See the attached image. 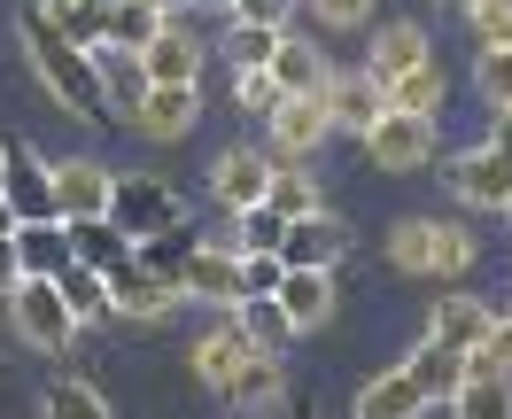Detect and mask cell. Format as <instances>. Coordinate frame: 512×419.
<instances>
[{
	"label": "cell",
	"instance_id": "b9f144b4",
	"mask_svg": "<svg viewBox=\"0 0 512 419\" xmlns=\"http://www.w3.org/2000/svg\"><path fill=\"white\" fill-rule=\"evenodd\" d=\"M466 373H512V319L489 326V342H481L474 357H466Z\"/></svg>",
	"mask_w": 512,
	"mask_h": 419
},
{
	"label": "cell",
	"instance_id": "e0dca14e",
	"mask_svg": "<svg viewBox=\"0 0 512 419\" xmlns=\"http://www.w3.org/2000/svg\"><path fill=\"white\" fill-rule=\"evenodd\" d=\"M489 326H497V311H489L481 295H466V288L435 295V311H427V334H435V342H450V350H466V357L489 342Z\"/></svg>",
	"mask_w": 512,
	"mask_h": 419
},
{
	"label": "cell",
	"instance_id": "f5cc1de1",
	"mask_svg": "<svg viewBox=\"0 0 512 419\" xmlns=\"http://www.w3.org/2000/svg\"><path fill=\"white\" fill-rule=\"evenodd\" d=\"M505 218H512V202H505Z\"/></svg>",
	"mask_w": 512,
	"mask_h": 419
},
{
	"label": "cell",
	"instance_id": "f907efd6",
	"mask_svg": "<svg viewBox=\"0 0 512 419\" xmlns=\"http://www.w3.org/2000/svg\"><path fill=\"white\" fill-rule=\"evenodd\" d=\"M443 8H474V0H443Z\"/></svg>",
	"mask_w": 512,
	"mask_h": 419
},
{
	"label": "cell",
	"instance_id": "ffe728a7",
	"mask_svg": "<svg viewBox=\"0 0 512 419\" xmlns=\"http://www.w3.org/2000/svg\"><path fill=\"white\" fill-rule=\"evenodd\" d=\"M16 272H39V280H63L70 264V226L63 218H16Z\"/></svg>",
	"mask_w": 512,
	"mask_h": 419
},
{
	"label": "cell",
	"instance_id": "f1b7e54d",
	"mask_svg": "<svg viewBox=\"0 0 512 419\" xmlns=\"http://www.w3.org/2000/svg\"><path fill=\"white\" fill-rule=\"evenodd\" d=\"M63 303H70V319L78 326H101V319H117L109 311V272H94V264H63Z\"/></svg>",
	"mask_w": 512,
	"mask_h": 419
},
{
	"label": "cell",
	"instance_id": "9c48e42d",
	"mask_svg": "<svg viewBox=\"0 0 512 419\" xmlns=\"http://www.w3.org/2000/svg\"><path fill=\"white\" fill-rule=\"evenodd\" d=\"M357 233L334 218V210H311V218H288V233H280V264H295V272H334V264L350 257Z\"/></svg>",
	"mask_w": 512,
	"mask_h": 419
},
{
	"label": "cell",
	"instance_id": "1f68e13d",
	"mask_svg": "<svg viewBox=\"0 0 512 419\" xmlns=\"http://www.w3.org/2000/svg\"><path fill=\"white\" fill-rule=\"evenodd\" d=\"M388 109H412V117H443V70L419 63L404 78H388Z\"/></svg>",
	"mask_w": 512,
	"mask_h": 419
},
{
	"label": "cell",
	"instance_id": "f546056e",
	"mask_svg": "<svg viewBox=\"0 0 512 419\" xmlns=\"http://www.w3.org/2000/svg\"><path fill=\"white\" fill-rule=\"evenodd\" d=\"M163 24H171V16H163L156 0H117V8H109V47L140 55V47H148V39H156Z\"/></svg>",
	"mask_w": 512,
	"mask_h": 419
},
{
	"label": "cell",
	"instance_id": "c3c4849f",
	"mask_svg": "<svg viewBox=\"0 0 512 419\" xmlns=\"http://www.w3.org/2000/svg\"><path fill=\"white\" fill-rule=\"evenodd\" d=\"M0 233H16V210H8V202H0Z\"/></svg>",
	"mask_w": 512,
	"mask_h": 419
},
{
	"label": "cell",
	"instance_id": "4dcf8cb0",
	"mask_svg": "<svg viewBox=\"0 0 512 419\" xmlns=\"http://www.w3.org/2000/svg\"><path fill=\"white\" fill-rule=\"evenodd\" d=\"M280 24H241L233 16V32H225V63L233 70H272V55H280Z\"/></svg>",
	"mask_w": 512,
	"mask_h": 419
},
{
	"label": "cell",
	"instance_id": "5b68a950",
	"mask_svg": "<svg viewBox=\"0 0 512 419\" xmlns=\"http://www.w3.org/2000/svg\"><path fill=\"white\" fill-rule=\"evenodd\" d=\"M179 295H187V303L241 311V303H249V288H241V249H225V241H194L187 264H179Z\"/></svg>",
	"mask_w": 512,
	"mask_h": 419
},
{
	"label": "cell",
	"instance_id": "5bb4252c",
	"mask_svg": "<svg viewBox=\"0 0 512 419\" xmlns=\"http://www.w3.org/2000/svg\"><path fill=\"white\" fill-rule=\"evenodd\" d=\"M264 125H272V148H280V156H319L326 132H334V109H326V94H288Z\"/></svg>",
	"mask_w": 512,
	"mask_h": 419
},
{
	"label": "cell",
	"instance_id": "7c38bea8",
	"mask_svg": "<svg viewBox=\"0 0 512 419\" xmlns=\"http://www.w3.org/2000/svg\"><path fill=\"white\" fill-rule=\"evenodd\" d=\"M109 202H117V171L101 156L55 163V218H109Z\"/></svg>",
	"mask_w": 512,
	"mask_h": 419
},
{
	"label": "cell",
	"instance_id": "816d5d0a",
	"mask_svg": "<svg viewBox=\"0 0 512 419\" xmlns=\"http://www.w3.org/2000/svg\"><path fill=\"white\" fill-rule=\"evenodd\" d=\"M210 8H233V0H210Z\"/></svg>",
	"mask_w": 512,
	"mask_h": 419
},
{
	"label": "cell",
	"instance_id": "11a10c76",
	"mask_svg": "<svg viewBox=\"0 0 512 419\" xmlns=\"http://www.w3.org/2000/svg\"><path fill=\"white\" fill-rule=\"evenodd\" d=\"M0 171H8V163H0Z\"/></svg>",
	"mask_w": 512,
	"mask_h": 419
},
{
	"label": "cell",
	"instance_id": "4316f807",
	"mask_svg": "<svg viewBox=\"0 0 512 419\" xmlns=\"http://www.w3.org/2000/svg\"><path fill=\"white\" fill-rule=\"evenodd\" d=\"M450 419H512V373H466L450 388Z\"/></svg>",
	"mask_w": 512,
	"mask_h": 419
},
{
	"label": "cell",
	"instance_id": "4fadbf2b",
	"mask_svg": "<svg viewBox=\"0 0 512 419\" xmlns=\"http://www.w3.org/2000/svg\"><path fill=\"white\" fill-rule=\"evenodd\" d=\"M256 350H264V342H256V334H249V319L233 311V319H218V326H210V334H202V342L187 350V365H194V381H210V388L225 396V381H233V373H241V365H249Z\"/></svg>",
	"mask_w": 512,
	"mask_h": 419
},
{
	"label": "cell",
	"instance_id": "6da1fadb",
	"mask_svg": "<svg viewBox=\"0 0 512 419\" xmlns=\"http://www.w3.org/2000/svg\"><path fill=\"white\" fill-rule=\"evenodd\" d=\"M24 55H32L39 86L63 101L78 125H94V132H117V125H125V109H117V94H109V78H101V47L63 39L47 8H24Z\"/></svg>",
	"mask_w": 512,
	"mask_h": 419
},
{
	"label": "cell",
	"instance_id": "52a82bcc",
	"mask_svg": "<svg viewBox=\"0 0 512 419\" xmlns=\"http://www.w3.org/2000/svg\"><path fill=\"white\" fill-rule=\"evenodd\" d=\"M365 156H373V171H427L435 163V117L388 109L381 125L365 132Z\"/></svg>",
	"mask_w": 512,
	"mask_h": 419
},
{
	"label": "cell",
	"instance_id": "7dc6e473",
	"mask_svg": "<svg viewBox=\"0 0 512 419\" xmlns=\"http://www.w3.org/2000/svg\"><path fill=\"white\" fill-rule=\"evenodd\" d=\"M163 16H187V8H202V0H156Z\"/></svg>",
	"mask_w": 512,
	"mask_h": 419
},
{
	"label": "cell",
	"instance_id": "d4e9b609",
	"mask_svg": "<svg viewBox=\"0 0 512 419\" xmlns=\"http://www.w3.org/2000/svg\"><path fill=\"white\" fill-rule=\"evenodd\" d=\"M404 365H412V381L427 388V404H450V388L466 381V350H450V342H435V334H427Z\"/></svg>",
	"mask_w": 512,
	"mask_h": 419
},
{
	"label": "cell",
	"instance_id": "ab89813d",
	"mask_svg": "<svg viewBox=\"0 0 512 419\" xmlns=\"http://www.w3.org/2000/svg\"><path fill=\"white\" fill-rule=\"evenodd\" d=\"M233 101H241V109H256V117H272V109H280L272 70H233Z\"/></svg>",
	"mask_w": 512,
	"mask_h": 419
},
{
	"label": "cell",
	"instance_id": "836d02e7",
	"mask_svg": "<svg viewBox=\"0 0 512 419\" xmlns=\"http://www.w3.org/2000/svg\"><path fill=\"white\" fill-rule=\"evenodd\" d=\"M280 233H288V218L272 210V202H249V210H233V249L249 257V249H280Z\"/></svg>",
	"mask_w": 512,
	"mask_h": 419
},
{
	"label": "cell",
	"instance_id": "7a4b0ae2",
	"mask_svg": "<svg viewBox=\"0 0 512 419\" xmlns=\"http://www.w3.org/2000/svg\"><path fill=\"white\" fill-rule=\"evenodd\" d=\"M388 257H396V272H419V280H466L474 257H481V241L458 226V218H396Z\"/></svg>",
	"mask_w": 512,
	"mask_h": 419
},
{
	"label": "cell",
	"instance_id": "277c9868",
	"mask_svg": "<svg viewBox=\"0 0 512 419\" xmlns=\"http://www.w3.org/2000/svg\"><path fill=\"white\" fill-rule=\"evenodd\" d=\"M109 218L132 233V241H148V233H171L187 226V194L156 179V171H117V202H109Z\"/></svg>",
	"mask_w": 512,
	"mask_h": 419
},
{
	"label": "cell",
	"instance_id": "83f0119b",
	"mask_svg": "<svg viewBox=\"0 0 512 419\" xmlns=\"http://www.w3.org/2000/svg\"><path fill=\"white\" fill-rule=\"evenodd\" d=\"M39 419H109V396L94 381H78V373H55L39 388Z\"/></svg>",
	"mask_w": 512,
	"mask_h": 419
},
{
	"label": "cell",
	"instance_id": "30bf717a",
	"mask_svg": "<svg viewBox=\"0 0 512 419\" xmlns=\"http://www.w3.org/2000/svg\"><path fill=\"white\" fill-rule=\"evenodd\" d=\"M202 55H210V47L171 16V24L132 55V63H140V86H202Z\"/></svg>",
	"mask_w": 512,
	"mask_h": 419
},
{
	"label": "cell",
	"instance_id": "ac0fdd59",
	"mask_svg": "<svg viewBox=\"0 0 512 419\" xmlns=\"http://www.w3.org/2000/svg\"><path fill=\"white\" fill-rule=\"evenodd\" d=\"M272 171H280V163L264 156V148H225L218 171H210V194H218L225 210H249V202L272 194Z\"/></svg>",
	"mask_w": 512,
	"mask_h": 419
},
{
	"label": "cell",
	"instance_id": "8fae6325",
	"mask_svg": "<svg viewBox=\"0 0 512 419\" xmlns=\"http://www.w3.org/2000/svg\"><path fill=\"white\" fill-rule=\"evenodd\" d=\"M194 117H202V86H140L125 109V125L148 140H187Z\"/></svg>",
	"mask_w": 512,
	"mask_h": 419
},
{
	"label": "cell",
	"instance_id": "d6986e66",
	"mask_svg": "<svg viewBox=\"0 0 512 419\" xmlns=\"http://www.w3.org/2000/svg\"><path fill=\"white\" fill-rule=\"evenodd\" d=\"M350 419H427V388L412 381V365H388V373H373L357 388Z\"/></svg>",
	"mask_w": 512,
	"mask_h": 419
},
{
	"label": "cell",
	"instance_id": "3957f363",
	"mask_svg": "<svg viewBox=\"0 0 512 419\" xmlns=\"http://www.w3.org/2000/svg\"><path fill=\"white\" fill-rule=\"evenodd\" d=\"M8 319H16V334H24L32 350H47V357H63L70 342H78V319H70V303H63V280H39V272H16Z\"/></svg>",
	"mask_w": 512,
	"mask_h": 419
},
{
	"label": "cell",
	"instance_id": "e575fe53",
	"mask_svg": "<svg viewBox=\"0 0 512 419\" xmlns=\"http://www.w3.org/2000/svg\"><path fill=\"white\" fill-rule=\"evenodd\" d=\"M194 241H202V233H194V226L148 233V241H140V264H148V272H163V280H179V264H187V249H194Z\"/></svg>",
	"mask_w": 512,
	"mask_h": 419
},
{
	"label": "cell",
	"instance_id": "44dd1931",
	"mask_svg": "<svg viewBox=\"0 0 512 419\" xmlns=\"http://www.w3.org/2000/svg\"><path fill=\"white\" fill-rule=\"evenodd\" d=\"M280 319L295 326V334H319L326 319H334V272H295L288 264V280H280Z\"/></svg>",
	"mask_w": 512,
	"mask_h": 419
},
{
	"label": "cell",
	"instance_id": "2e32d148",
	"mask_svg": "<svg viewBox=\"0 0 512 419\" xmlns=\"http://www.w3.org/2000/svg\"><path fill=\"white\" fill-rule=\"evenodd\" d=\"M326 109H334V132H357V140H365V132L388 117V86L373 78V70H350V78L334 70V86H326Z\"/></svg>",
	"mask_w": 512,
	"mask_h": 419
},
{
	"label": "cell",
	"instance_id": "7bdbcfd3",
	"mask_svg": "<svg viewBox=\"0 0 512 419\" xmlns=\"http://www.w3.org/2000/svg\"><path fill=\"white\" fill-rule=\"evenodd\" d=\"M311 16H319L326 32H357V24L373 16V0H311Z\"/></svg>",
	"mask_w": 512,
	"mask_h": 419
},
{
	"label": "cell",
	"instance_id": "bcb514c9",
	"mask_svg": "<svg viewBox=\"0 0 512 419\" xmlns=\"http://www.w3.org/2000/svg\"><path fill=\"white\" fill-rule=\"evenodd\" d=\"M489 140H497V156L512 163V109H497V132H489Z\"/></svg>",
	"mask_w": 512,
	"mask_h": 419
},
{
	"label": "cell",
	"instance_id": "d590c367",
	"mask_svg": "<svg viewBox=\"0 0 512 419\" xmlns=\"http://www.w3.org/2000/svg\"><path fill=\"white\" fill-rule=\"evenodd\" d=\"M474 86H481V101H489V109H512V39H505V47H481Z\"/></svg>",
	"mask_w": 512,
	"mask_h": 419
},
{
	"label": "cell",
	"instance_id": "8992f818",
	"mask_svg": "<svg viewBox=\"0 0 512 419\" xmlns=\"http://www.w3.org/2000/svg\"><path fill=\"white\" fill-rule=\"evenodd\" d=\"M0 202L16 210V218H55V163L39 156L32 140H0Z\"/></svg>",
	"mask_w": 512,
	"mask_h": 419
},
{
	"label": "cell",
	"instance_id": "9a60e30c",
	"mask_svg": "<svg viewBox=\"0 0 512 419\" xmlns=\"http://www.w3.org/2000/svg\"><path fill=\"white\" fill-rule=\"evenodd\" d=\"M171 303H179V280H163V272H148L140 257L109 272V311H117V319H163Z\"/></svg>",
	"mask_w": 512,
	"mask_h": 419
},
{
	"label": "cell",
	"instance_id": "ba28073f",
	"mask_svg": "<svg viewBox=\"0 0 512 419\" xmlns=\"http://www.w3.org/2000/svg\"><path fill=\"white\" fill-rule=\"evenodd\" d=\"M443 179H450V194H458L466 210H505V202H512V163L497 156V140H481V148H466V156H450Z\"/></svg>",
	"mask_w": 512,
	"mask_h": 419
},
{
	"label": "cell",
	"instance_id": "60d3db41",
	"mask_svg": "<svg viewBox=\"0 0 512 419\" xmlns=\"http://www.w3.org/2000/svg\"><path fill=\"white\" fill-rule=\"evenodd\" d=\"M466 24L481 32V47H505V39H512V0H474Z\"/></svg>",
	"mask_w": 512,
	"mask_h": 419
},
{
	"label": "cell",
	"instance_id": "7402d4cb",
	"mask_svg": "<svg viewBox=\"0 0 512 419\" xmlns=\"http://www.w3.org/2000/svg\"><path fill=\"white\" fill-rule=\"evenodd\" d=\"M63 226H70V257L94 264V272H117V264L140 257V241H132L117 218H63Z\"/></svg>",
	"mask_w": 512,
	"mask_h": 419
},
{
	"label": "cell",
	"instance_id": "f35d334b",
	"mask_svg": "<svg viewBox=\"0 0 512 419\" xmlns=\"http://www.w3.org/2000/svg\"><path fill=\"white\" fill-rule=\"evenodd\" d=\"M241 319H249V334L264 342V350H280V342L295 334V326L280 319V303H272V295H256V303H241Z\"/></svg>",
	"mask_w": 512,
	"mask_h": 419
},
{
	"label": "cell",
	"instance_id": "ee69618b",
	"mask_svg": "<svg viewBox=\"0 0 512 419\" xmlns=\"http://www.w3.org/2000/svg\"><path fill=\"white\" fill-rule=\"evenodd\" d=\"M295 8H303V0H233L225 16H241V24H280V32H288Z\"/></svg>",
	"mask_w": 512,
	"mask_h": 419
},
{
	"label": "cell",
	"instance_id": "603a6c76",
	"mask_svg": "<svg viewBox=\"0 0 512 419\" xmlns=\"http://www.w3.org/2000/svg\"><path fill=\"white\" fill-rule=\"evenodd\" d=\"M225 404H241V412H280L288 404V365H280V350H256L233 381H225Z\"/></svg>",
	"mask_w": 512,
	"mask_h": 419
},
{
	"label": "cell",
	"instance_id": "cb8c5ba5",
	"mask_svg": "<svg viewBox=\"0 0 512 419\" xmlns=\"http://www.w3.org/2000/svg\"><path fill=\"white\" fill-rule=\"evenodd\" d=\"M272 86H280V101H288V94H326V86H334V63H326L319 47H303V39H280Z\"/></svg>",
	"mask_w": 512,
	"mask_h": 419
},
{
	"label": "cell",
	"instance_id": "9f6ffc18",
	"mask_svg": "<svg viewBox=\"0 0 512 419\" xmlns=\"http://www.w3.org/2000/svg\"><path fill=\"white\" fill-rule=\"evenodd\" d=\"M505 319H512V311H505Z\"/></svg>",
	"mask_w": 512,
	"mask_h": 419
},
{
	"label": "cell",
	"instance_id": "db71d44e",
	"mask_svg": "<svg viewBox=\"0 0 512 419\" xmlns=\"http://www.w3.org/2000/svg\"><path fill=\"white\" fill-rule=\"evenodd\" d=\"M295 419H311V412H295Z\"/></svg>",
	"mask_w": 512,
	"mask_h": 419
},
{
	"label": "cell",
	"instance_id": "d6a6232c",
	"mask_svg": "<svg viewBox=\"0 0 512 419\" xmlns=\"http://www.w3.org/2000/svg\"><path fill=\"white\" fill-rule=\"evenodd\" d=\"M55 16V32L78 39V47H109V8H86V0H39Z\"/></svg>",
	"mask_w": 512,
	"mask_h": 419
},
{
	"label": "cell",
	"instance_id": "f6af8a7d",
	"mask_svg": "<svg viewBox=\"0 0 512 419\" xmlns=\"http://www.w3.org/2000/svg\"><path fill=\"white\" fill-rule=\"evenodd\" d=\"M16 288V241H8V233H0V295Z\"/></svg>",
	"mask_w": 512,
	"mask_h": 419
},
{
	"label": "cell",
	"instance_id": "484cf974",
	"mask_svg": "<svg viewBox=\"0 0 512 419\" xmlns=\"http://www.w3.org/2000/svg\"><path fill=\"white\" fill-rule=\"evenodd\" d=\"M419 63H435L427 32H419V24H388V32L373 39V63H365V70H373V78L388 86V78H404V70H419Z\"/></svg>",
	"mask_w": 512,
	"mask_h": 419
},
{
	"label": "cell",
	"instance_id": "74e56055",
	"mask_svg": "<svg viewBox=\"0 0 512 419\" xmlns=\"http://www.w3.org/2000/svg\"><path fill=\"white\" fill-rule=\"evenodd\" d=\"M280 280H288L280 249H249V257H241V288H249V303H256V295H280Z\"/></svg>",
	"mask_w": 512,
	"mask_h": 419
},
{
	"label": "cell",
	"instance_id": "681fc988",
	"mask_svg": "<svg viewBox=\"0 0 512 419\" xmlns=\"http://www.w3.org/2000/svg\"><path fill=\"white\" fill-rule=\"evenodd\" d=\"M86 8H117V0H86Z\"/></svg>",
	"mask_w": 512,
	"mask_h": 419
},
{
	"label": "cell",
	"instance_id": "8d00e7d4",
	"mask_svg": "<svg viewBox=\"0 0 512 419\" xmlns=\"http://www.w3.org/2000/svg\"><path fill=\"white\" fill-rule=\"evenodd\" d=\"M264 202H272L280 218H311V210H326V202H319V187H311L303 171H272V194H264Z\"/></svg>",
	"mask_w": 512,
	"mask_h": 419
}]
</instances>
